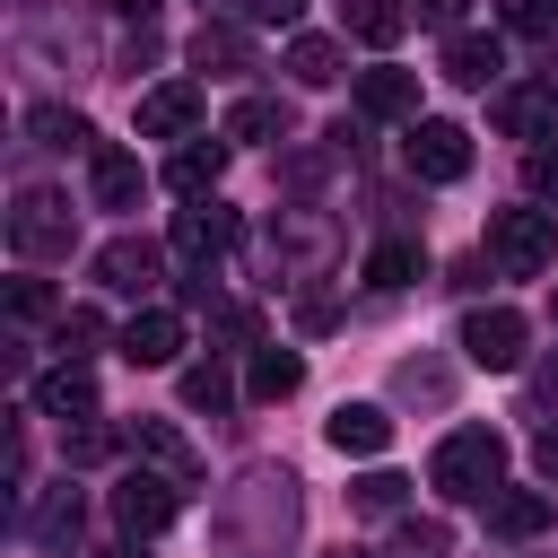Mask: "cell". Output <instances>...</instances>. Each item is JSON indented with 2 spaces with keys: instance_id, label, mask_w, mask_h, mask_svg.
I'll list each match as a JSON object with an SVG mask.
<instances>
[{
  "instance_id": "1",
  "label": "cell",
  "mask_w": 558,
  "mask_h": 558,
  "mask_svg": "<svg viewBox=\"0 0 558 558\" xmlns=\"http://www.w3.org/2000/svg\"><path fill=\"white\" fill-rule=\"evenodd\" d=\"M296 514H305L296 471L253 462V471L227 488V506H218V549H227V558H279V549L296 541Z\"/></svg>"
},
{
  "instance_id": "2",
  "label": "cell",
  "mask_w": 558,
  "mask_h": 558,
  "mask_svg": "<svg viewBox=\"0 0 558 558\" xmlns=\"http://www.w3.org/2000/svg\"><path fill=\"white\" fill-rule=\"evenodd\" d=\"M497 480H506V436L497 427H453L436 453H427V488L436 497H453V506H488L497 497Z\"/></svg>"
},
{
  "instance_id": "3",
  "label": "cell",
  "mask_w": 558,
  "mask_h": 558,
  "mask_svg": "<svg viewBox=\"0 0 558 558\" xmlns=\"http://www.w3.org/2000/svg\"><path fill=\"white\" fill-rule=\"evenodd\" d=\"M480 262H488L497 279H541V270L558 262V218H549V209H488Z\"/></svg>"
},
{
  "instance_id": "4",
  "label": "cell",
  "mask_w": 558,
  "mask_h": 558,
  "mask_svg": "<svg viewBox=\"0 0 558 558\" xmlns=\"http://www.w3.org/2000/svg\"><path fill=\"white\" fill-rule=\"evenodd\" d=\"M9 244H17V262H70V244H78V209H70V192H17V209H9Z\"/></svg>"
},
{
  "instance_id": "5",
  "label": "cell",
  "mask_w": 558,
  "mask_h": 558,
  "mask_svg": "<svg viewBox=\"0 0 558 558\" xmlns=\"http://www.w3.org/2000/svg\"><path fill=\"white\" fill-rule=\"evenodd\" d=\"M401 166H410L418 183H462V174H471V131H462V122L418 113V122L401 131Z\"/></svg>"
},
{
  "instance_id": "6",
  "label": "cell",
  "mask_w": 558,
  "mask_h": 558,
  "mask_svg": "<svg viewBox=\"0 0 558 558\" xmlns=\"http://www.w3.org/2000/svg\"><path fill=\"white\" fill-rule=\"evenodd\" d=\"M523 349H532V323H523L514 305H471V314H462V357H471V366L514 375Z\"/></svg>"
},
{
  "instance_id": "7",
  "label": "cell",
  "mask_w": 558,
  "mask_h": 558,
  "mask_svg": "<svg viewBox=\"0 0 558 558\" xmlns=\"http://www.w3.org/2000/svg\"><path fill=\"white\" fill-rule=\"evenodd\" d=\"M105 506H113V523H122L131 541H157V532L174 523V506H183V480H166V471H122Z\"/></svg>"
},
{
  "instance_id": "8",
  "label": "cell",
  "mask_w": 558,
  "mask_h": 558,
  "mask_svg": "<svg viewBox=\"0 0 558 558\" xmlns=\"http://www.w3.org/2000/svg\"><path fill=\"white\" fill-rule=\"evenodd\" d=\"M235 235H244V218L209 192V201H192V209H174V253L192 262V270H209L218 253H235Z\"/></svg>"
},
{
  "instance_id": "9",
  "label": "cell",
  "mask_w": 558,
  "mask_h": 558,
  "mask_svg": "<svg viewBox=\"0 0 558 558\" xmlns=\"http://www.w3.org/2000/svg\"><path fill=\"white\" fill-rule=\"evenodd\" d=\"M166 279V253L148 244V235H113L105 253H96V288H113V296H148Z\"/></svg>"
},
{
  "instance_id": "10",
  "label": "cell",
  "mask_w": 558,
  "mask_h": 558,
  "mask_svg": "<svg viewBox=\"0 0 558 558\" xmlns=\"http://www.w3.org/2000/svg\"><path fill=\"white\" fill-rule=\"evenodd\" d=\"M497 131H506V140H558V87H549V78L497 87Z\"/></svg>"
},
{
  "instance_id": "11",
  "label": "cell",
  "mask_w": 558,
  "mask_h": 558,
  "mask_svg": "<svg viewBox=\"0 0 558 558\" xmlns=\"http://www.w3.org/2000/svg\"><path fill=\"white\" fill-rule=\"evenodd\" d=\"M122 357H131V366H174V357H183V314H174V305H140V314L122 323Z\"/></svg>"
},
{
  "instance_id": "12",
  "label": "cell",
  "mask_w": 558,
  "mask_h": 558,
  "mask_svg": "<svg viewBox=\"0 0 558 558\" xmlns=\"http://www.w3.org/2000/svg\"><path fill=\"white\" fill-rule=\"evenodd\" d=\"M192 122H201V87L192 78H166V87L140 96V140H183Z\"/></svg>"
},
{
  "instance_id": "13",
  "label": "cell",
  "mask_w": 558,
  "mask_h": 558,
  "mask_svg": "<svg viewBox=\"0 0 558 558\" xmlns=\"http://www.w3.org/2000/svg\"><path fill=\"white\" fill-rule=\"evenodd\" d=\"M87 192H96V209H140L148 174H140L131 148H87Z\"/></svg>"
},
{
  "instance_id": "14",
  "label": "cell",
  "mask_w": 558,
  "mask_h": 558,
  "mask_svg": "<svg viewBox=\"0 0 558 558\" xmlns=\"http://www.w3.org/2000/svg\"><path fill=\"white\" fill-rule=\"evenodd\" d=\"M270 253H279V270H288V262H296V270H323V262H331V218H314V209H279Z\"/></svg>"
},
{
  "instance_id": "15",
  "label": "cell",
  "mask_w": 558,
  "mask_h": 558,
  "mask_svg": "<svg viewBox=\"0 0 558 558\" xmlns=\"http://www.w3.org/2000/svg\"><path fill=\"white\" fill-rule=\"evenodd\" d=\"M192 70H209V78H244V70H253V35L227 26V17H201V35H192Z\"/></svg>"
},
{
  "instance_id": "16",
  "label": "cell",
  "mask_w": 558,
  "mask_h": 558,
  "mask_svg": "<svg viewBox=\"0 0 558 558\" xmlns=\"http://www.w3.org/2000/svg\"><path fill=\"white\" fill-rule=\"evenodd\" d=\"M497 70H506V44L497 35H480V26H453L445 35V78L453 87H488Z\"/></svg>"
},
{
  "instance_id": "17",
  "label": "cell",
  "mask_w": 558,
  "mask_h": 558,
  "mask_svg": "<svg viewBox=\"0 0 558 558\" xmlns=\"http://www.w3.org/2000/svg\"><path fill=\"white\" fill-rule=\"evenodd\" d=\"M357 113L366 122H418V78L410 70H357Z\"/></svg>"
},
{
  "instance_id": "18",
  "label": "cell",
  "mask_w": 558,
  "mask_h": 558,
  "mask_svg": "<svg viewBox=\"0 0 558 558\" xmlns=\"http://www.w3.org/2000/svg\"><path fill=\"white\" fill-rule=\"evenodd\" d=\"M35 410H44V418H61V427H70V418H96V375L61 357L52 375H35Z\"/></svg>"
},
{
  "instance_id": "19",
  "label": "cell",
  "mask_w": 558,
  "mask_h": 558,
  "mask_svg": "<svg viewBox=\"0 0 558 558\" xmlns=\"http://www.w3.org/2000/svg\"><path fill=\"white\" fill-rule=\"evenodd\" d=\"M78 523H87V497L61 480V488H44V506L26 514V541H35V549H78Z\"/></svg>"
},
{
  "instance_id": "20",
  "label": "cell",
  "mask_w": 558,
  "mask_h": 558,
  "mask_svg": "<svg viewBox=\"0 0 558 558\" xmlns=\"http://www.w3.org/2000/svg\"><path fill=\"white\" fill-rule=\"evenodd\" d=\"M131 445H140L166 480H183V488L201 480V453H192V436H183V427H166V418H131Z\"/></svg>"
},
{
  "instance_id": "21",
  "label": "cell",
  "mask_w": 558,
  "mask_h": 558,
  "mask_svg": "<svg viewBox=\"0 0 558 558\" xmlns=\"http://www.w3.org/2000/svg\"><path fill=\"white\" fill-rule=\"evenodd\" d=\"M549 514H558V506H549L541 488H497V497H488V532H497V541H541Z\"/></svg>"
},
{
  "instance_id": "22",
  "label": "cell",
  "mask_w": 558,
  "mask_h": 558,
  "mask_svg": "<svg viewBox=\"0 0 558 558\" xmlns=\"http://www.w3.org/2000/svg\"><path fill=\"white\" fill-rule=\"evenodd\" d=\"M218 174H227V140H192V148H174V157H166V183H174L183 201H209V192H218Z\"/></svg>"
},
{
  "instance_id": "23",
  "label": "cell",
  "mask_w": 558,
  "mask_h": 558,
  "mask_svg": "<svg viewBox=\"0 0 558 558\" xmlns=\"http://www.w3.org/2000/svg\"><path fill=\"white\" fill-rule=\"evenodd\" d=\"M323 436H331L340 453H384V445H392V418H384L375 401H340V410L323 418Z\"/></svg>"
},
{
  "instance_id": "24",
  "label": "cell",
  "mask_w": 558,
  "mask_h": 558,
  "mask_svg": "<svg viewBox=\"0 0 558 558\" xmlns=\"http://www.w3.org/2000/svg\"><path fill=\"white\" fill-rule=\"evenodd\" d=\"M418 270H427V253H418L410 235H384V244L366 253V288H375V296H401Z\"/></svg>"
},
{
  "instance_id": "25",
  "label": "cell",
  "mask_w": 558,
  "mask_h": 558,
  "mask_svg": "<svg viewBox=\"0 0 558 558\" xmlns=\"http://www.w3.org/2000/svg\"><path fill=\"white\" fill-rule=\"evenodd\" d=\"M131 445V427H105V418H78V427H61V462L70 471H96V462H113Z\"/></svg>"
},
{
  "instance_id": "26",
  "label": "cell",
  "mask_w": 558,
  "mask_h": 558,
  "mask_svg": "<svg viewBox=\"0 0 558 558\" xmlns=\"http://www.w3.org/2000/svg\"><path fill=\"white\" fill-rule=\"evenodd\" d=\"M296 384H305V357H296V349H253V375H244L253 401H288Z\"/></svg>"
},
{
  "instance_id": "27",
  "label": "cell",
  "mask_w": 558,
  "mask_h": 558,
  "mask_svg": "<svg viewBox=\"0 0 558 558\" xmlns=\"http://www.w3.org/2000/svg\"><path fill=\"white\" fill-rule=\"evenodd\" d=\"M340 61H349V52H340L331 35H288V70H296V87H331Z\"/></svg>"
},
{
  "instance_id": "28",
  "label": "cell",
  "mask_w": 558,
  "mask_h": 558,
  "mask_svg": "<svg viewBox=\"0 0 558 558\" xmlns=\"http://www.w3.org/2000/svg\"><path fill=\"white\" fill-rule=\"evenodd\" d=\"M105 340H113V331H105V314H96V305H70V314L52 323V349H61L70 366H87V357H96Z\"/></svg>"
},
{
  "instance_id": "29",
  "label": "cell",
  "mask_w": 558,
  "mask_h": 558,
  "mask_svg": "<svg viewBox=\"0 0 558 558\" xmlns=\"http://www.w3.org/2000/svg\"><path fill=\"white\" fill-rule=\"evenodd\" d=\"M340 17H349L357 44H392L410 26V0H340Z\"/></svg>"
},
{
  "instance_id": "30",
  "label": "cell",
  "mask_w": 558,
  "mask_h": 558,
  "mask_svg": "<svg viewBox=\"0 0 558 558\" xmlns=\"http://www.w3.org/2000/svg\"><path fill=\"white\" fill-rule=\"evenodd\" d=\"M26 131H35L44 148H105V140L87 131V113H70V105H35V113H26Z\"/></svg>"
},
{
  "instance_id": "31",
  "label": "cell",
  "mask_w": 558,
  "mask_h": 558,
  "mask_svg": "<svg viewBox=\"0 0 558 558\" xmlns=\"http://www.w3.org/2000/svg\"><path fill=\"white\" fill-rule=\"evenodd\" d=\"M183 410H235V375L218 366V357H201V366H183Z\"/></svg>"
},
{
  "instance_id": "32",
  "label": "cell",
  "mask_w": 558,
  "mask_h": 558,
  "mask_svg": "<svg viewBox=\"0 0 558 558\" xmlns=\"http://www.w3.org/2000/svg\"><path fill=\"white\" fill-rule=\"evenodd\" d=\"M270 131H288V105L279 96H235L227 105V140H270Z\"/></svg>"
},
{
  "instance_id": "33",
  "label": "cell",
  "mask_w": 558,
  "mask_h": 558,
  "mask_svg": "<svg viewBox=\"0 0 558 558\" xmlns=\"http://www.w3.org/2000/svg\"><path fill=\"white\" fill-rule=\"evenodd\" d=\"M401 497H410V480H401V471H366V480L349 488V506H357V514H401Z\"/></svg>"
},
{
  "instance_id": "34",
  "label": "cell",
  "mask_w": 558,
  "mask_h": 558,
  "mask_svg": "<svg viewBox=\"0 0 558 558\" xmlns=\"http://www.w3.org/2000/svg\"><path fill=\"white\" fill-rule=\"evenodd\" d=\"M9 314H17V323H61L70 305H61L44 279H17V288H9Z\"/></svg>"
},
{
  "instance_id": "35",
  "label": "cell",
  "mask_w": 558,
  "mask_h": 558,
  "mask_svg": "<svg viewBox=\"0 0 558 558\" xmlns=\"http://www.w3.org/2000/svg\"><path fill=\"white\" fill-rule=\"evenodd\" d=\"M392 392H401V401H445V392H453V375H445V366H418V357H410V366L392 375Z\"/></svg>"
},
{
  "instance_id": "36",
  "label": "cell",
  "mask_w": 558,
  "mask_h": 558,
  "mask_svg": "<svg viewBox=\"0 0 558 558\" xmlns=\"http://www.w3.org/2000/svg\"><path fill=\"white\" fill-rule=\"evenodd\" d=\"M497 17L514 35H558V0H497Z\"/></svg>"
},
{
  "instance_id": "37",
  "label": "cell",
  "mask_w": 558,
  "mask_h": 558,
  "mask_svg": "<svg viewBox=\"0 0 558 558\" xmlns=\"http://www.w3.org/2000/svg\"><path fill=\"white\" fill-rule=\"evenodd\" d=\"M445 549H453L445 523H401V532H392V558H445Z\"/></svg>"
},
{
  "instance_id": "38",
  "label": "cell",
  "mask_w": 558,
  "mask_h": 558,
  "mask_svg": "<svg viewBox=\"0 0 558 558\" xmlns=\"http://www.w3.org/2000/svg\"><path fill=\"white\" fill-rule=\"evenodd\" d=\"M523 183H532V201H558V140L523 148Z\"/></svg>"
},
{
  "instance_id": "39",
  "label": "cell",
  "mask_w": 558,
  "mask_h": 558,
  "mask_svg": "<svg viewBox=\"0 0 558 558\" xmlns=\"http://www.w3.org/2000/svg\"><path fill=\"white\" fill-rule=\"evenodd\" d=\"M331 323H340V296L331 288H305L296 296V331H331Z\"/></svg>"
},
{
  "instance_id": "40",
  "label": "cell",
  "mask_w": 558,
  "mask_h": 558,
  "mask_svg": "<svg viewBox=\"0 0 558 558\" xmlns=\"http://www.w3.org/2000/svg\"><path fill=\"white\" fill-rule=\"evenodd\" d=\"M244 9V26H296L305 17V0H235Z\"/></svg>"
},
{
  "instance_id": "41",
  "label": "cell",
  "mask_w": 558,
  "mask_h": 558,
  "mask_svg": "<svg viewBox=\"0 0 558 558\" xmlns=\"http://www.w3.org/2000/svg\"><path fill=\"white\" fill-rule=\"evenodd\" d=\"M532 410H558V349L532 366Z\"/></svg>"
},
{
  "instance_id": "42",
  "label": "cell",
  "mask_w": 558,
  "mask_h": 558,
  "mask_svg": "<svg viewBox=\"0 0 558 558\" xmlns=\"http://www.w3.org/2000/svg\"><path fill=\"white\" fill-rule=\"evenodd\" d=\"M532 471L558 488V427H541V436H532Z\"/></svg>"
},
{
  "instance_id": "43",
  "label": "cell",
  "mask_w": 558,
  "mask_h": 558,
  "mask_svg": "<svg viewBox=\"0 0 558 558\" xmlns=\"http://www.w3.org/2000/svg\"><path fill=\"white\" fill-rule=\"evenodd\" d=\"M410 17H427V26L453 35V26H462V0H410Z\"/></svg>"
},
{
  "instance_id": "44",
  "label": "cell",
  "mask_w": 558,
  "mask_h": 558,
  "mask_svg": "<svg viewBox=\"0 0 558 558\" xmlns=\"http://www.w3.org/2000/svg\"><path fill=\"white\" fill-rule=\"evenodd\" d=\"M96 9H113V17H140V26L157 17V0H96Z\"/></svg>"
},
{
  "instance_id": "45",
  "label": "cell",
  "mask_w": 558,
  "mask_h": 558,
  "mask_svg": "<svg viewBox=\"0 0 558 558\" xmlns=\"http://www.w3.org/2000/svg\"><path fill=\"white\" fill-rule=\"evenodd\" d=\"M96 558H140V549H131V541H122V549H96Z\"/></svg>"
},
{
  "instance_id": "46",
  "label": "cell",
  "mask_w": 558,
  "mask_h": 558,
  "mask_svg": "<svg viewBox=\"0 0 558 558\" xmlns=\"http://www.w3.org/2000/svg\"><path fill=\"white\" fill-rule=\"evenodd\" d=\"M331 558H366V549H331Z\"/></svg>"
},
{
  "instance_id": "47",
  "label": "cell",
  "mask_w": 558,
  "mask_h": 558,
  "mask_svg": "<svg viewBox=\"0 0 558 558\" xmlns=\"http://www.w3.org/2000/svg\"><path fill=\"white\" fill-rule=\"evenodd\" d=\"M549 314H558V288H549Z\"/></svg>"
}]
</instances>
